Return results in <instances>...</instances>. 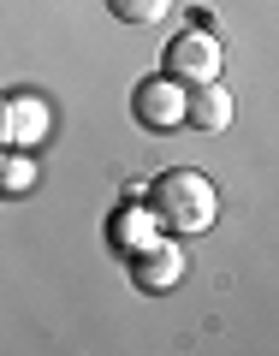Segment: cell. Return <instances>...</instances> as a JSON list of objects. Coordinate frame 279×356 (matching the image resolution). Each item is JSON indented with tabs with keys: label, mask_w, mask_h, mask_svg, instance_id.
Instances as JSON below:
<instances>
[{
	"label": "cell",
	"mask_w": 279,
	"mask_h": 356,
	"mask_svg": "<svg viewBox=\"0 0 279 356\" xmlns=\"http://www.w3.org/2000/svg\"><path fill=\"white\" fill-rule=\"evenodd\" d=\"M184 125H196V131H226L232 125V95L220 89V77H202L184 95Z\"/></svg>",
	"instance_id": "cell-3"
},
{
	"label": "cell",
	"mask_w": 279,
	"mask_h": 356,
	"mask_svg": "<svg viewBox=\"0 0 279 356\" xmlns=\"http://www.w3.org/2000/svg\"><path fill=\"white\" fill-rule=\"evenodd\" d=\"M137 285L143 291H166V285H178V273H184V255L173 250V243H149V255H137Z\"/></svg>",
	"instance_id": "cell-5"
},
{
	"label": "cell",
	"mask_w": 279,
	"mask_h": 356,
	"mask_svg": "<svg viewBox=\"0 0 279 356\" xmlns=\"http://www.w3.org/2000/svg\"><path fill=\"white\" fill-rule=\"evenodd\" d=\"M166 72L184 77V83H202V77H220V42L208 30H191L166 48Z\"/></svg>",
	"instance_id": "cell-2"
},
{
	"label": "cell",
	"mask_w": 279,
	"mask_h": 356,
	"mask_svg": "<svg viewBox=\"0 0 279 356\" xmlns=\"http://www.w3.org/2000/svg\"><path fill=\"white\" fill-rule=\"evenodd\" d=\"M0 178H6V184H30L36 172H30V161H13V166H0Z\"/></svg>",
	"instance_id": "cell-7"
},
{
	"label": "cell",
	"mask_w": 279,
	"mask_h": 356,
	"mask_svg": "<svg viewBox=\"0 0 279 356\" xmlns=\"http://www.w3.org/2000/svg\"><path fill=\"white\" fill-rule=\"evenodd\" d=\"M149 214L161 220L166 232H178V238H196V232L214 226L220 196H214V184H208L196 166H173V172H161L149 184Z\"/></svg>",
	"instance_id": "cell-1"
},
{
	"label": "cell",
	"mask_w": 279,
	"mask_h": 356,
	"mask_svg": "<svg viewBox=\"0 0 279 356\" xmlns=\"http://www.w3.org/2000/svg\"><path fill=\"white\" fill-rule=\"evenodd\" d=\"M137 125H149V131L184 125V95H178V83H143L137 89Z\"/></svg>",
	"instance_id": "cell-4"
},
{
	"label": "cell",
	"mask_w": 279,
	"mask_h": 356,
	"mask_svg": "<svg viewBox=\"0 0 279 356\" xmlns=\"http://www.w3.org/2000/svg\"><path fill=\"white\" fill-rule=\"evenodd\" d=\"M107 6H113L119 24H161L173 13V0H107Z\"/></svg>",
	"instance_id": "cell-6"
}]
</instances>
